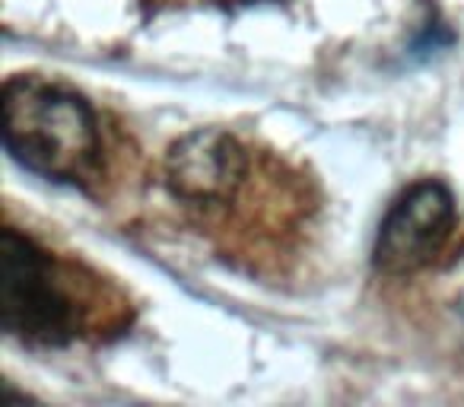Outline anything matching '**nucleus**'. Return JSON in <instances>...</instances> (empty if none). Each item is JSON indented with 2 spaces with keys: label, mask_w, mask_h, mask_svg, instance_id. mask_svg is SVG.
Here are the masks:
<instances>
[{
  "label": "nucleus",
  "mask_w": 464,
  "mask_h": 407,
  "mask_svg": "<svg viewBox=\"0 0 464 407\" xmlns=\"http://www.w3.org/2000/svg\"><path fill=\"white\" fill-rule=\"evenodd\" d=\"M4 143L20 166L54 181H77L99 162L92 109L64 86L14 77L4 90Z\"/></svg>",
  "instance_id": "nucleus-1"
},
{
  "label": "nucleus",
  "mask_w": 464,
  "mask_h": 407,
  "mask_svg": "<svg viewBox=\"0 0 464 407\" xmlns=\"http://www.w3.org/2000/svg\"><path fill=\"white\" fill-rule=\"evenodd\" d=\"M0 322L14 337L29 344H64L77 334L80 312L64 274L45 248L7 227L4 274H0Z\"/></svg>",
  "instance_id": "nucleus-2"
},
{
  "label": "nucleus",
  "mask_w": 464,
  "mask_h": 407,
  "mask_svg": "<svg viewBox=\"0 0 464 407\" xmlns=\"http://www.w3.org/2000/svg\"><path fill=\"white\" fill-rule=\"evenodd\" d=\"M455 227V200L439 181H417L407 188L379 227L375 267L385 274H411L426 267Z\"/></svg>",
  "instance_id": "nucleus-3"
},
{
  "label": "nucleus",
  "mask_w": 464,
  "mask_h": 407,
  "mask_svg": "<svg viewBox=\"0 0 464 407\" xmlns=\"http://www.w3.org/2000/svg\"><path fill=\"white\" fill-rule=\"evenodd\" d=\"M169 185L194 204H217L246 179V150L223 131H194L169 153Z\"/></svg>",
  "instance_id": "nucleus-4"
}]
</instances>
